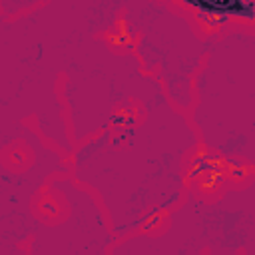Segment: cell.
I'll list each match as a JSON object with an SVG mask.
<instances>
[{
    "label": "cell",
    "mask_w": 255,
    "mask_h": 255,
    "mask_svg": "<svg viewBox=\"0 0 255 255\" xmlns=\"http://www.w3.org/2000/svg\"><path fill=\"white\" fill-rule=\"evenodd\" d=\"M124 2H38L18 18H0V131L32 118L70 159L76 145L165 94L131 50L118 52L104 38Z\"/></svg>",
    "instance_id": "1"
},
{
    "label": "cell",
    "mask_w": 255,
    "mask_h": 255,
    "mask_svg": "<svg viewBox=\"0 0 255 255\" xmlns=\"http://www.w3.org/2000/svg\"><path fill=\"white\" fill-rule=\"evenodd\" d=\"M197 145L189 116L163 94L76 145L68 159L70 177L96 195L122 239L183 201L187 159Z\"/></svg>",
    "instance_id": "2"
},
{
    "label": "cell",
    "mask_w": 255,
    "mask_h": 255,
    "mask_svg": "<svg viewBox=\"0 0 255 255\" xmlns=\"http://www.w3.org/2000/svg\"><path fill=\"white\" fill-rule=\"evenodd\" d=\"M255 215V171L215 199L189 189L161 229L116 239L110 255H239Z\"/></svg>",
    "instance_id": "3"
},
{
    "label": "cell",
    "mask_w": 255,
    "mask_h": 255,
    "mask_svg": "<svg viewBox=\"0 0 255 255\" xmlns=\"http://www.w3.org/2000/svg\"><path fill=\"white\" fill-rule=\"evenodd\" d=\"M120 22L131 30V52L183 114L193 108V82L215 34H203L177 2L128 0Z\"/></svg>",
    "instance_id": "4"
},
{
    "label": "cell",
    "mask_w": 255,
    "mask_h": 255,
    "mask_svg": "<svg viewBox=\"0 0 255 255\" xmlns=\"http://www.w3.org/2000/svg\"><path fill=\"white\" fill-rule=\"evenodd\" d=\"M44 191L52 209L34 201V223L24 243L28 255H110L118 237L92 191L70 173L54 177Z\"/></svg>",
    "instance_id": "5"
},
{
    "label": "cell",
    "mask_w": 255,
    "mask_h": 255,
    "mask_svg": "<svg viewBox=\"0 0 255 255\" xmlns=\"http://www.w3.org/2000/svg\"><path fill=\"white\" fill-rule=\"evenodd\" d=\"M233 40L237 42L239 50L243 52L245 60L249 62V66L253 68L255 72V26H233L229 28Z\"/></svg>",
    "instance_id": "6"
},
{
    "label": "cell",
    "mask_w": 255,
    "mask_h": 255,
    "mask_svg": "<svg viewBox=\"0 0 255 255\" xmlns=\"http://www.w3.org/2000/svg\"><path fill=\"white\" fill-rule=\"evenodd\" d=\"M0 255H28L24 243H16L12 239H0Z\"/></svg>",
    "instance_id": "7"
}]
</instances>
